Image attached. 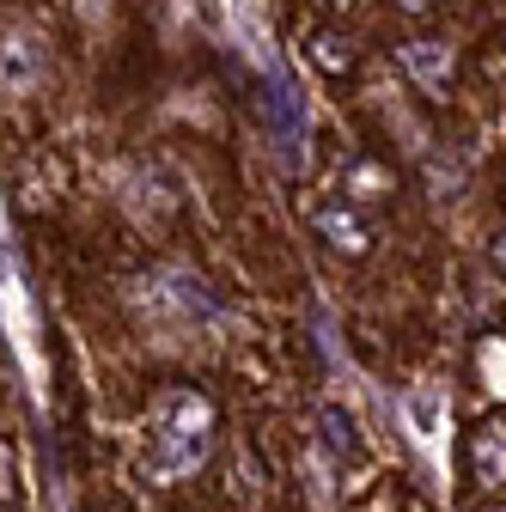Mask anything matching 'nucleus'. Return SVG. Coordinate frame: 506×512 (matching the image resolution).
<instances>
[{
	"mask_svg": "<svg viewBox=\"0 0 506 512\" xmlns=\"http://www.w3.org/2000/svg\"><path fill=\"white\" fill-rule=\"evenodd\" d=\"M403 7H427V0H403Z\"/></svg>",
	"mask_w": 506,
	"mask_h": 512,
	"instance_id": "9",
	"label": "nucleus"
},
{
	"mask_svg": "<svg viewBox=\"0 0 506 512\" xmlns=\"http://www.w3.org/2000/svg\"><path fill=\"white\" fill-rule=\"evenodd\" d=\"M147 293H141V311L153 317L159 330H196V324H208V317H220V305H214V293L196 281V275H159V281H141Z\"/></svg>",
	"mask_w": 506,
	"mask_h": 512,
	"instance_id": "2",
	"label": "nucleus"
},
{
	"mask_svg": "<svg viewBox=\"0 0 506 512\" xmlns=\"http://www.w3.org/2000/svg\"><path fill=\"white\" fill-rule=\"evenodd\" d=\"M318 427H324V458H336V452L348 458L354 452V421H348V409H324Z\"/></svg>",
	"mask_w": 506,
	"mask_h": 512,
	"instance_id": "7",
	"label": "nucleus"
},
{
	"mask_svg": "<svg viewBox=\"0 0 506 512\" xmlns=\"http://www.w3.org/2000/svg\"><path fill=\"white\" fill-rule=\"evenodd\" d=\"M208 433H214V409L196 391H165L153 403V421H147V470L159 482L189 476L208 458Z\"/></svg>",
	"mask_w": 506,
	"mask_h": 512,
	"instance_id": "1",
	"label": "nucleus"
},
{
	"mask_svg": "<svg viewBox=\"0 0 506 512\" xmlns=\"http://www.w3.org/2000/svg\"><path fill=\"white\" fill-rule=\"evenodd\" d=\"M324 232H330V244H348V250L366 244V238H360V220H354V214H336V208L324 214Z\"/></svg>",
	"mask_w": 506,
	"mask_h": 512,
	"instance_id": "8",
	"label": "nucleus"
},
{
	"mask_svg": "<svg viewBox=\"0 0 506 512\" xmlns=\"http://www.w3.org/2000/svg\"><path fill=\"white\" fill-rule=\"evenodd\" d=\"M0 512H7V506H0Z\"/></svg>",
	"mask_w": 506,
	"mask_h": 512,
	"instance_id": "10",
	"label": "nucleus"
},
{
	"mask_svg": "<svg viewBox=\"0 0 506 512\" xmlns=\"http://www.w3.org/2000/svg\"><path fill=\"white\" fill-rule=\"evenodd\" d=\"M403 415H409V427H415V439H439V427H446V397H433V391H415L409 403H403Z\"/></svg>",
	"mask_w": 506,
	"mask_h": 512,
	"instance_id": "5",
	"label": "nucleus"
},
{
	"mask_svg": "<svg viewBox=\"0 0 506 512\" xmlns=\"http://www.w3.org/2000/svg\"><path fill=\"white\" fill-rule=\"evenodd\" d=\"M409 68H415V74H421L427 86H439V80H446V74H452V49H446V43H439V49H427V43H415V49H409Z\"/></svg>",
	"mask_w": 506,
	"mask_h": 512,
	"instance_id": "6",
	"label": "nucleus"
},
{
	"mask_svg": "<svg viewBox=\"0 0 506 512\" xmlns=\"http://www.w3.org/2000/svg\"><path fill=\"white\" fill-rule=\"evenodd\" d=\"M470 464H476V482H506V427H482L476 445H470Z\"/></svg>",
	"mask_w": 506,
	"mask_h": 512,
	"instance_id": "4",
	"label": "nucleus"
},
{
	"mask_svg": "<svg viewBox=\"0 0 506 512\" xmlns=\"http://www.w3.org/2000/svg\"><path fill=\"white\" fill-rule=\"evenodd\" d=\"M43 80V49L31 31H7L0 37V92H31Z\"/></svg>",
	"mask_w": 506,
	"mask_h": 512,
	"instance_id": "3",
	"label": "nucleus"
}]
</instances>
